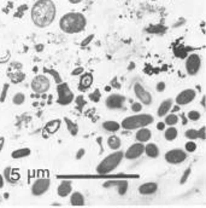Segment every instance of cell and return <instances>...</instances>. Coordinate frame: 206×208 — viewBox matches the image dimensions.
<instances>
[{
    "label": "cell",
    "mask_w": 206,
    "mask_h": 208,
    "mask_svg": "<svg viewBox=\"0 0 206 208\" xmlns=\"http://www.w3.org/2000/svg\"><path fill=\"white\" fill-rule=\"evenodd\" d=\"M55 5L52 0H38L31 8V21L36 27L45 28L53 23Z\"/></svg>",
    "instance_id": "1"
},
{
    "label": "cell",
    "mask_w": 206,
    "mask_h": 208,
    "mask_svg": "<svg viewBox=\"0 0 206 208\" xmlns=\"http://www.w3.org/2000/svg\"><path fill=\"white\" fill-rule=\"evenodd\" d=\"M86 17L80 12H69L66 15H64L61 18L59 22V27L64 33L68 34H75V33H80L86 28Z\"/></svg>",
    "instance_id": "2"
},
{
    "label": "cell",
    "mask_w": 206,
    "mask_h": 208,
    "mask_svg": "<svg viewBox=\"0 0 206 208\" xmlns=\"http://www.w3.org/2000/svg\"><path fill=\"white\" fill-rule=\"evenodd\" d=\"M123 157H124V153L122 151H117L114 150V153H112L111 155L106 156L103 161L100 162L97 167V173L98 174H107V173H111L112 171H114L122 162Z\"/></svg>",
    "instance_id": "3"
},
{
    "label": "cell",
    "mask_w": 206,
    "mask_h": 208,
    "mask_svg": "<svg viewBox=\"0 0 206 208\" xmlns=\"http://www.w3.org/2000/svg\"><path fill=\"white\" fill-rule=\"evenodd\" d=\"M153 122V116L151 114H139V115L128 116L123 119L121 122V127L128 131L139 130L141 127H146Z\"/></svg>",
    "instance_id": "4"
},
{
    "label": "cell",
    "mask_w": 206,
    "mask_h": 208,
    "mask_svg": "<svg viewBox=\"0 0 206 208\" xmlns=\"http://www.w3.org/2000/svg\"><path fill=\"white\" fill-rule=\"evenodd\" d=\"M57 93H58V104L61 105H69L72 100L75 99L74 92L70 90V87L66 82H63L57 85Z\"/></svg>",
    "instance_id": "5"
},
{
    "label": "cell",
    "mask_w": 206,
    "mask_h": 208,
    "mask_svg": "<svg viewBox=\"0 0 206 208\" xmlns=\"http://www.w3.org/2000/svg\"><path fill=\"white\" fill-rule=\"evenodd\" d=\"M201 68V58L199 54L192 53L187 57V61H186V70L187 73L194 76L199 73V70Z\"/></svg>",
    "instance_id": "6"
},
{
    "label": "cell",
    "mask_w": 206,
    "mask_h": 208,
    "mask_svg": "<svg viewBox=\"0 0 206 208\" xmlns=\"http://www.w3.org/2000/svg\"><path fill=\"white\" fill-rule=\"evenodd\" d=\"M187 154L182 149H171L165 154V161L170 165H180L186 161Z\"/></svg>",
    "instance_id": "7"
},
{
    "label": "cell",
    "mask_w": 206,
    "mask_h": 208,
    "mask_svg": "<svg viewBox=\"0 0 206 208\" xmlns=\"http://www.w3.org/2000/svg\"><path fill=\"white\" fill-rule=\"evenodd\" d=\"M50 88V80L45 75H36L31 81V90L36 93H45Z\"/></svg>",
    "instance_id": "8"
},
{
    "label": "cell",
    "mask_w": 206,
    "mask_h": 208,
    "mask_svg": "<svg viewBox=\"0 0 206 208\" xmlns=\"http://www.w3.org/2000/svg\"><path fill=\"white\" fill-rule=\"evenodd\" d=\"M50 185H51V180L48 178H40L34 182V184L31 186V194L34 196H41L48 191Z\"/></svg>",
    "instance_id": "9"
},
{
    "label": "cell",
    "mask_w": 206,
    "mask_h": 208,
    "mask_svg": "<svg viewBox=\"0 0 206 208\" xmlns=\"http://www.w3.org/2000/svg\"><path fill=\"white\" fill-rule=\"evenodd\" d=\"M134 93H135V96L137 97V99L141 102V104L150 105L152 103V96H151V93L148 92L141 84L136 82L134 85Z\"/></svg>",
    "instance_id": "10"
},
{
    "label": "cell",
    "mask_w": 206,
    "mask_h": 208,
    "mask_svg": "<svg viewBox=\"0 0 206 208\" xmlns=\"http://www.w3.org/2000/svg\"><path fill=\"white\" fill-rule=\"evenodd\" d=\"M195 97H197V91L193 88H187L178 93L175 100L178 105H187L195 99Z\"/></svg>",
    "instance_id": "11"
},
{
    "label": "cell",
    "mask_w": 206,
    "mask_h": 208,
    "mask_svg": "<svg viewBox=\"0 0 206 208\" xmlns=\"http://www.w3.org/2000/svg\"><path fill=\"white\" fill-rule=\"evenodd\" d=\"M144 151H145V145L142 143L137 142V143H135V144H133V145H130L128 148V150L124 154V157L127 160H136L137 157H140L141 155L144 154Z\"/></svg>",
    "instance_id": "12"
},
{
    "label": "cell",
    "mask_w": 206,
    "mask_h": 208,
    "mask_svg": "<svg viewBox=\"0 0 206 208\" xmlns=\"http://www.w3.org/2000/svg\"><path fill=\"white\" fill-rule=\"evenodd\" d=\"M124 102H125V97L124 96L114 93V94H111V96L107 97L105 104H106V107L108 109H121L123 107V104H124Z\"/></svg>",
    "instance_id": "13"
},
{
    "label": "cell",
    "mask_w": 206,
    "mask_h": 208,
    "mask_svg": "<svg viewBox=\"0 0 206 208\" xmlns=\"http://www.w3.org/2000/svg\"><path fill=\"white\" fill-rule=\"evenodd\" d=\"M116 186L117 188V191L119 195H124L128 190V182L125 180H110L104 183V188H112Z\"/></svg>",
    "instance_id": "14"
},
{
    "label": "cell",
    "mask_w": 206,
    "mask_h": 208,
    "mask_svg": "<svg viewBox=\"0 0 206 208\" xmlns=\"http://www.w3.org/2000/svg\"><path fill=\"white\" fill-rule=\"evenodd\" d=\"M158 190V184L154 182H150V183H144L139 186V193L141 195H153L157 193Z\"/></svg>",
    "instance_id": "15"
},
{
    "label": "cell",
    "mask_w": 206,
    "mask_h": 208,
    "mask_svg": "<svg viewBox=\"0 0 206 208\" xmlns=\"http://www.w3.org/2000/svg\"><path fill=\"white\" fill-rule=\"evenodd\" d=\"M72 191V184L70 180H61V183L59 184L58 189H57V193H58V196L61 197H66L69 196Z\"/></svg>",
    "instance_id": "16"
},
{
    "label": "cell",
    "mask_w": 206,
    "mask_h": 208,
    "mask_svg": "<svg viewBox=\"0 0 206 208\" xmlns=\"http://www.w3.org/2000/svg\"><path fill=\"white\" fill-rule=\"evenodd\" d=\"M135 138L140 143H146V142H148L150 139L152 138V132H151L150 128H147V127H141V128L137 130Z\"/></svg>",
    "instance_id": "17"
},
{
    "label": "cell",
    "mask_w": 206,
    "mask_h": 208,
    "mask_svg": "<svg viewBox=\"0 0 206 208\" xmlns=\"http://www.w3.org/2000/svg\"><path fill=\"white\" fill-rule=\"evenodd\" d=\"M93 84V75L91 73H84L83 75L80 79V84H78V90L81 91H87Z\"/></svg>",
    "instance_id": "18"
},
{
    "label": "cell",
    "mask_w": 206,
    "mask_h": 208,
    "mask_svg": "<svg viewBox=\"0 0 206 208\" xmlns=\"http://www.w3.org/2000/svg\"><path fill=\"white\" fill-rule=\"evenodd\" d=\"M171 107H172V99L169 98V99L163 100L160 103L159 108H158V111H157L158 116H165L166 114H169V111L171 110Z\"/></svg>",
    "instance_id": "19"
},
{
    "label": "cell",
    "mask_w": 206,
    "mask_h": 208,
    "mask_svg": "<svg viewBox=\"0 0 206 208\" xmlns=\"http://www.w3.org/2000/svg\"><path fill=\"white\" fill-rule=\"evenodd\" d=\"M70 205L74 206V207H82V206H84L83 195L81 193H78V191L71 194V196H70Z\"/></svg>",
    "instance_id": "20"
},
{
    "label": "cell",
    "mask_w": 206,
    "mask_h": 208,
    "mask_svg": "<svg viewBox=\"0 0 206 208\" xmlns=\"http://www.w3.org/2000/svg\"><path fill=\"white\" fill-rule=\"evenodd\" d=\"M144 153H146V155H147L148 157L156 159V157L159 156V148L157 147L154 143H148L145 147V151H144Z\"/></svg>",
    "instance_id": "21"
},
{
    "label": "cell",
    "mask_w": 206,
    "mask_h": 208,
    "mask_svg": "<svg viewBox=\"0 0 206 208\" xmlns=\"http://www.w3.org/2000/svg\"><path fill=\"white\" fill-rule=\"evenodd\" d=\"M61 121L59 119L51 120V121H48V122L46 123V131L48 132V133H51V134H53V133H55V132L61 128Z\"/></svg>",
    "instance_id": "22"
},
{
    "label": "cell",
    "mask_w": 206,
    "mask_h": 208,
    "mask_svg": "<svg viewBox=\"0 0 206 208\" xmlns=\"http://www.w3.org/2000/svg\"><path fill=\"white\" fill-rule=\"evenodd\" d=\"M103 128L107 132H117L119 128H121V123H118L117 121H112V120H108V121H105L103 123Z\"/></svg>",
    "instance_id": "23"
},
{
    "label": "cell",
    "mask_w": 206,
    "mask_h": 208,
    "mask_svg": "<svg viewBox=\"0 0 206 208\" xmlns=\"http://www.w3.org/2000/svg\"><path fill=\"white\" fill-rule=\"evenodd\" d=\"M121 144H122V142H121L119 137H117V136H111L107 139V145L112 150H118L121 148Z\"/></svg>",
    "instance_id": "24"
},
{
    "label": "cell",
    "mask_w": 206,
    "mask_h": 208,
    "mask_svg": "<svg viewBox=\"0 0 206 208\" xmlns=\"http://www.w3.org/2000/svg\"><path fill=\"white\" fill-rule=\"evenodd\" d=\"M177 134H178V131L176 130L174 126H170L169 128L165 130V133H164V137L168 142H172L177 138Z\"/></svg>",
    "instance_id": "25"
},
{
    "label": "cell",
    "mask_w": 206,
    "mask_h": 208,
    "mask_svg": "<svg viewBox=\"0 0 206 208\" xmlns=\"http://www.w3.org/2000/svg\"><path fill=\"white\" fill-rule=\"evenodd\" d=\"M64 121L66 123V127H68V131L70 132V134L71 136H77V133H78V126H77L76 123L74 122V121H71L68 117H65Z\"/></svg>",
    "instance_id": "26"
},
{
    "label": "cell",
    "mask_w": 206,
    "mask_h": 208,
    "mask_svg": "<svg viewBox=\"0 0 206 208\" xmlns=\"http://www.w3.org/2000/svg\"><path fill=\"white\" fill-rule=\"evenodd\" d=\"M30 149H28V148H23V149H18V150H16L12 153V157L13 159H21V157H27V156H29L30 155Z\"/></svg>",
    "instance_id": "27"
},
{
    "label": "cell",
    "mask_w": 206,
    "mask_h": 208,
    "mask_svg": "<svg viewBox=\"0 0 206 208\" xmlns=\"http://www.w3.org/2000/svg\"><path fill=\"white\" fill-rule=\"evenodd\" d=\"M165 125H168V126H174L176 123L178 122V116L176 115V114H166L165 115Z\"/></svg>",
    "instance_id": "28"
},
{
    "label": "cell",
    "mask_w": 206,
    "mask_h": 208,
    "mask_svg": "<svg viewBox=\"0 0 206 208\" xmlns=\"http://www.w3.org/2000/svg\"><path fill=\"white\" fill-rule=\"evenodd\" d=\"M12 102H13V104H16V105H22L23 103L25 102V96L23 93H16Z\"/></svg>",
    "instance_id": "29"
},
{
    "label": "cell",
    "mask_w": 206,
    "mask_h": 208,
    "mask_svg": "<svg viewBox=\"0 0 206 208\" xmlns=\"http://www.w3.org/2000/svg\"><path fill=\"white\" fill-rule=\"evenodd\" d=\"M184 136L189 139V140H195V139L198 138V131L194 130V128H189V130H187V131L184 132Z\"/></svg>",
    "instance_id": "30"
},
{
    "label": "cell",
    "mask_w": 206,
    "mask_h": 208,
    "mask_svg": "<svg viewBox=\"0 0 206 208\" xmlns=\"http://www.w3.org/2000/svg\"><path fill=\"white\" fill-rule=\"evenodd\" d=\"M187 116H188V119L191 120V121H199L200 120V117H201V114L199 113L198 110H191L188 114H187Z\"/></svg>",
    "instance_id": "31"
},
{
    "label": "cell",
    "mask_w": 206,
    "mask_h": 208,
    "mask_svg": "<svg viewBox=\"0 0 206 208\" xmlns=\"http://www.w3.org/2000/svg\"><path fill=\"white\" fill-rule=\"evenodd\" d=\"M100 98H101V92H100L98 88L94 90V91L89 94V99H91L93 103H98L100 100Z\"/></svg>",
    "instance_id": "32"
},
{
    "label": "cell",
    "mask_w": 206,
    "mask_h": 208,
    "mask_svg": "<svg viewBox=\"0 0 206 208\" xmlns=\"http://www.w3.org/2000/svg\"><path fill=\"white\" fill-rule=\"evenodd\" d=\"M184 149H186V151H188V153H194V151L197 150V144H195V142H194V140L187 142V143L184 144Z\"/></svg>",
    "instance_id": "33"
},
{
    "label": "cell",
    "mask_w": 206,
    "mask_h": 208,
    "mask_svg": "<svg viewBox=\"0 0 206 208\" xmlns=\"http://www.w3.org/2000/svg\"><path fill=\"white\" fill-rule=\"evenodd\" d=\"M45 71L50 73V74L53 76V79L55 80V82H57V85L61 82V75H59V73H58V71H55V70H53V69H51V70H50V69H45Z\"/></svg>",
    "instance_id": "34"
},
{
    "label": "cell",
    "mask_w": 206,
    "mask_h": 208,
    "mask_svg": "<svg viewBox=\"0 0 206 208\" xmlns=\"http://www.w3.org/2000/svg\"><path fill=\"white\" fill-rule=\"evenodd\" d=\"M191 168H187V170L184 171V173H183L182 178H181V180H180V183L181 184H184L186 182H187V179H188V177H189V174H191Z\"/></svg>",
    "instance_id": "35"
},
{
    "label": "cell",
    "mask_w": 206,
    "mask_h": 208,
    "mask_svg": "<svg viewBox=\"0 0 206 208\" xmlns=\"http://www.w3.org/2000/svg\"><path fill=\"white\" fill-rule=\"evenodd\" d=\"M131 110L134 111V113H140L141 110H142V104L141 103H133L131 104Z\"/></svg>",
    "instance_id": "36"
},
{
    "label": "cell",
    "mask_w": 206,
    "mask_h": 208,
    "mask_svg": "<svg viewBox=\"0 0 206 208\" xmlns=\"http://www.w3.org/2000/svg\"><path fill=\"white\" fill-rule=\"evenodd\" d=\"M76 103H77V105H78V108L80 109H82L86 105V100H84V97L83 96H78L76 98Z\"/></svg>",
    "instance_id": "37"
},
{
    "label": "cell",
    "mask_w": 206,
    "mask_h": 208,
    "mask_svg": "<svg viewBox=\"0 0 206 208\" xmlns=\"http://www.w3.org/2000/svg\"><path fill=\"white\" fill-rule=\"evenodd\" d=\"M198 138L203 139V140H205L206 139V128L205 126H203L200 130L198 131Z\"/></svg>",
    "instance_id": "38"
},
{
    "label": "cell",
    "mask_w": 206,
    "mask_h": 208,
    "mask_svg": "<svg viewBox=\"0 0 206 208\" xmlns=\"http://www.w3.org/2000/svg\"><path fill=\"white\" fill-rule=\"evenodd\" d=\"M22 80H24V74H22V73L15 74L13 77H12V81H13V82H19V81H22Z\"/></svg>",
    "instance_id": "39"
},
{
    "label": "cell",
    "mask_w": 206,
    "mask_h": 208,
    "mask_svg": "<svg viewBox=\"0 0 206 208\" xmlns=\"http://www.w3.org/2000/svg\"><path fill=\"white\" fill-rule=\"evenodd\" d=\"M93 38H94V34H91L89 37H87V38H86V40H83V41L81 42V46H82V47L87 46V45L91 42L92 40H93Z\"/></svg>",
    "instance_id": "40"
},
{
    "label": "cell",
    "mask_w": 206,
    "mask_h": 208,
    "mask_svg": "<svg viewBox=\"0 0 206 208\" xmlns=\"http://www.w3.org/2000/svg\"><path fill=\"white\" fill-rule=\"evenodd\" d=\"M8 85L6 84V85L4 86V90H3V92H1V97H0V102H4L5 100V98H6V93H8Z\"/></svg>",
    "instance_id": "41"
},
{
    "label": "cell",
    "mask_w": 206,
    "mask_h": 208,
    "mask_svg": "<svg viewBox=\"0 0 206 208\" xmlns=\"http://www.w3.org/2000/svg\"><path fill=\"white\" fill-rule=\"evenodd\" d=\"M156 88H157V91H158V92H163V91L165 90V82H163V81L158 82L157 86H156Z\"/></svg>",
    "instance_id": "42"
},
{
    "label": "cell",
    "mask_w": 206,
    "mask_h": 208,
    "mask_svg": "<svg viewBox=\"0 0 206 208\" xmlns=\"http://www.w3.org/2000/svg\"><path fill=\"white\" fill-rule=\"evenodd\" d=\"M83 71H84V69L82 68V67H78V68H76L75 70H72L71 74H72V75H80V74H82Z\"/></svg>",
    "instance_id": "43"
},
{
    "label": "cell",
    "mask_w": 206,
    "mask_h": 208,
    "mask_svg": "<svg viewBox=\"0 0 206 208\" xmlns=\"http://www.w3.org/2000/svg\"><path fill=\"white\" fill-rule=\"evenodd\" d=\"M84 153H86V150H84L83 148H81V149L77 151V154H76V159H77V160L82 159V157H83V155H84Z\"/></svg>",
    "instance_id": "44"
},
{
    "label": "cell",
    "mask_w": 206,
    "mask_h": 208,
    "mask_svg": "<svg viewBox=\"0 0 206 208\" xmlns=\"http://www.w3.org/2000/svg\"><path fill=\"white\" fill-rule=\"evenodd\" d=\"M157 128L159 131H164L165 130V122H158L157 123Z\"/></svg>",
    "instance_id": "45"
},
{
    "label": "cell",
    "mask_w": 206,
    "mask_h": 208,
    "mask_svg": "<svg viewBox=\"0 0 206 208\" xmlns=\"http://www.w3.org/2000/svg\"><path fill=\"white\" fill-rule=\"evenodd\" d=\"M4 143H5V139L1 137V138H0V151H1L3 148H4Z\"/></svg>",
    "instance_id": "46"
},
{
    "label": "cell",
    "mask_w": 206,
    "mask_h": 208,
    "mask_svg": "<svg viewBox=\"0 0 206 208\" xmlns=\"http://www.w3.org/2000/svg\"><path fill=\"white\" fill-rule=\"evenodd\" d=\"M4 186V178H3V174H0V189Z\"/></svg>",
    "instance_id": "47"
},
{
    "label": "cell",
    "mask_w": 206,
    "mask_h": 208,
    "mask_svg": "<svg viewBox=\"0 0 206 208\" xmlns=\"http://www.w3.org/2000/svg\"><path fill=\"white\" fill-rule=\"evenodd\" d=\"M82 0H69V3H71V4H78V3H81Z\"/></svg>",
    "instance_id": "48"
},
{
    "label": "cell",
    "mask_w": 206,
    "mask_h": 208,
    "mask_svg": "<svg viewBox=\"0 0 206 208\" xmlns=\"http://www.w3.org/2000/svg\"><path fill=\"white\" fill-rule=\"evenodd\" d=\"M44 50V45H38L36 46V51H42Z\"/></svg>",
    "instance_id": "49"
},
{
    "label": "cell",
    "mask_w": 206,
    "mask_h": 208,
    "mask_svg": "<svg viewBox=\"0 0 206 208\" xmlns=\"http://www.w3.org/2000/svg\"><path fill=\"white\" fill-rule=\"evenodd\" d=\"M205 104H206V99H205V96L203 97V99H201V105L203 107H205Z\"/></svg>",
    "instance_id": "50"
},
{
    "label": "cell",
    "mask_w": 206,
    "mask_h": 208,
    "mask_svg": "<svg viewBox=\"0 0 206 208\" xmlns=\"http://www.w3.org/2000/svg\"><path fill=\"white\" fill-rule=\"evenodd\" d=\"M171 109H172V111L175 113V111H178V110H180V107H175V108H171Z\"/></svg>",
    "instance_id": "51"
},
{
    "label": "cell",
    "mask_w": 206,
    "mask_h": 208,
    "mask_svg": "<svg viewBox=\"0 0 206 208\" xmlns=\"http://www.w3.org/2000/svg\"><path fill=\"white\" fill-rule=\"evenodd\" d=\"M105 90H106V91H110V90H111V87H110V86H106V87H105Z\"/></svg>",
    "instance_id": "52"
}]
</instances>
